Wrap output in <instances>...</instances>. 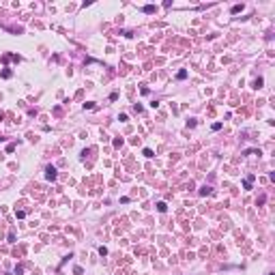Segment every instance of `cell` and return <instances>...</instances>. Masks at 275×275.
<instances>
[{
    "mask_svg": "<svg viewBox=\"0 0 275 275\" xmlns=\"http://www.w3.org/2000/svg\"><path fill=\"white\" fill-rule=\"evenodd\" d=\"M56 176H58V174H56V168H52V166L45 168V179H47V181H56Z\"/></svg>",
    "mask_w": 275,
    "mask_h": 275,
    "instance_id": "obj_1",
    "label": "cell"
},
{
    "mask_svg": "<svg viewBox=\"0 0 275 275\" xmlns=\"http://www.w3.org/2000/svg\"><path fill=\"white\" fill-rule=\"evenodd\" d=\"M251 183H254V174H249L247 179L243 181V187H245V189H251Z\"/></svg>",
    "mask_w": 275,
    "mask_h": 275,
    "instance_id": "obj_2",
    "label": "cell"
},
{
    "mask_svg": "<svg viewBox=\"0 0 275 275\" xmlns=\"http://www.w3.org/2000/svg\"><path fill=\"white\" fill-rule=\"evenodd\" d=\"M157 211H159V213H166V211H168V204H166V202H157Z\"/></svg>",
    "mask_w": 275,
    "mask_h": 275,
    "instance_id": "obj_3",
    "label": "cell"
},
{
    "mask_svg": "<svg viewBox=\"0 0 275 275\" xmlns=\"http://www.w3.org/2000/svg\"><path fill=\"white\" fill-rule=\"evenodd\" d=\"M142 11H144V13H155V4H146Z\"/></svg>",
    "mask_w": 275,
    "mask_h": 275,
    "instance_id": "obj_4",
    "label": "cell"
},
{
    "mask_svg": "<svg viewBox=\"0 0 275 275\" xmlns=\"http://www.w3.org/2000/svg\"><path fill=\"white\" fill-rule=\"evenodd\" d=\"M241 11H243V4H234V7H232V15H236V13H241Z\"/></svg>",
    "mask_w": 275,
    "mask_h": 275,
    "instance_id": "obj_5",
    "label": "cell"
},
{
    "mask_svg": "<svg viewBox=\"0 0 275 275\" xmlns=\"http://www.w3.org/2000/svg\"><path fill=\"white\" fill-rule=\"evenodd\" d=\"M200 196H211V187H202L200 189Z\"/></svg>",
    "mask_w": 275,
    "mask_h": 275,
    "instance_id": "obj_6",
    "label": "cell"
},
{
    "mask_svg": "<svg viewBox=\"0 0 275 275\" xmlns=\"http://www.w3.org/2000/svg\"><path fill=\"white\" fill-rule=\"evenodd\" d=\"M176 77H179V80H185V77H187V71H185V69H181L179 73H176Z\"/></svg>",
    "mask_w": 275,
    "mask_h": 275,
    "instance_id": "obj_7",
    "label": "cell"
},
{
    "mask_svg": "<svg viewBox=\"0 0 275 275\" xmlns=\"http://www.w3.org/2000/svg\"><path fill=\"white\" fill-rule=\"evenodd\" d=\"M142 155H144V157H153V151H151V148H144Z\"/></svg>",
    "mask_w": 275,
    "mask_h": 275,
    "instance_id": "obj_8",
    "label": "cell"
},
{
    "mask_svg": "<svg viewBox=\"0 0 275 275\" xmlns=\"http://www.w3.org/2000/svg\"><path fill=\"white\" fill-rule=\"evenodd\" d=\"M15 215H17V219H24V217H26V211H15Z\"/></svg>",
    "mask_w": 275,
    "mask_h": 275,
    "instance_id": "obj_9",
    "label": "cell"
},
{
    "mask_svg": "<svg viewBox=\"0 0 275 275\" xmlns=\"http://www.w3.org/2000/svg\"><path fill=\"white\" fill-rule=\"evenodd\" d=\"M114 146H116V148L123 146V138H116V140H114Z\"/></svg>",
    "mask_w": 275,
    "mask_h": 275,
    "instance_id": "obj_10",
    "label": "cell"
},
{
    "mask_svg": "<svg viewBox=\"0 0 275 275\" xmlns=\"http://www.w3.org/2000/svg\"><path fill=\"white\" fill-rule=\"evenodd\" d=\"M15 275H24V269L22 267H15Z\"/></svg>",
    "mask_w": 275,
    "mask_h": 275,
    "instance_id": "obj_11",
    "label": "cell"
},
{
    "mask_svg": "<svg viewBox=\"0 0 275 275\" xmlns=\"http://www.w3.org/2000/svg\"><path fill=\"white\" fill-rule=\"evenodd\" d=\"M99 254H101V256H105V254H108V247H103V245H101V247H99Z\"/></svg>",
    "mask_w": 275,
    "mask_h": 275,
    "instance_id": "obj_12",
    "label": "cell"
},
{
    "mask_svg": "<svg viewBox=\"0 0 275 275\" xmlns=\"http://www.w3.org/2000/svg\"><path fill=\"white\" fill-rule=\"evenodd\" d=\"M269 275H275V273H269Z\"/></svg>",
    "mask_w": 275,
    "mask_h": 275,
    "instance_id": "obj_13",
    "label": "cell"
}]
</instances>
